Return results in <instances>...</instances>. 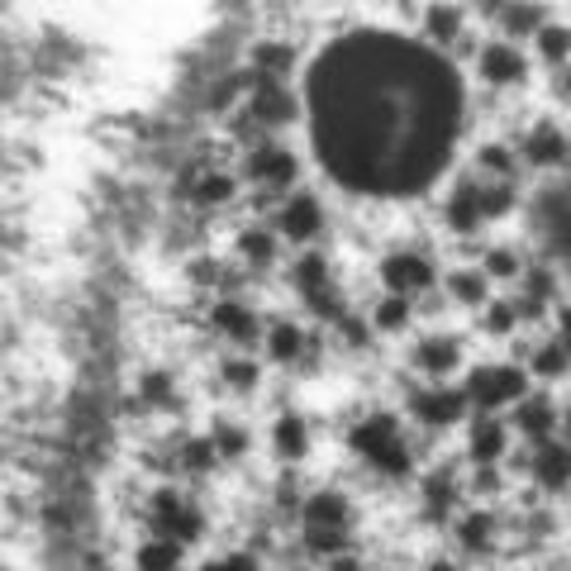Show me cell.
Here are the masks:
<instances>
[{
  "label": "cell",
  "instance_id": "6da1fadb",
  "mask_svg": "<svg viewBox=\"0 0 571 571\" xmlns=\"http://www.w3.org/2000/svg\"><path fill=\"white\" fill-rule=\"evenodd\" d=\"M309 134L333 181L357 195H415L462 134L453 62L405 34H347L309 72Z\"/></svg>",
  "mask_w": 571,
  "mask_h": 571
},
{
  "label": "cell",
  "instance_id": "7a4b0ae2",
  "mask_svg": "<svg viewBox=\"0 0 571 571\" xmlns=\"http://www.w3.org/2000/svg\"><path fill=\"white\" fill-rule=\"evenodd\" d=\"M347 443L381 477H409V467H415V453H409V443L401 433V419L386 415V409H371V415L357 419L347 429Z\"/></svg>",
  "mask_w": 571,
  "mask_h": 571
},
{
  "label": "cell",
  "instance_id": "3957f363",
  "mask_svg": "<svg viewBox=\"0 0 571 571\" xmlns=\"http://www.w3.org/2000/svg\"><path fill=\"white\" fill-rule=\"evenodd\" d=\"M148 529H153V538L195 543L205 533V510L195 500H186L181 491H157L148 500Z\"/></svg>",
  "mask_w": 571,
  "mask_h": 571
},
{
  "label": "cell",
  "instance_id": "277c9868",
  "mask_svg": "<svg viewBox=\"0 0 571 571\" xmlns=\"http://www.w3.org/2000/svg\"><path fill=\"white\" fill-rule=\"evenodd\" d=\"M524 391H529V371L524 367H477L467 377L462 395L481 409V415H495L500 405L524 401Z\"/></svg>",
  "mask_w": 571,
  "mask_h": 571
},
{
  "label": "cell",
  "instance_id": "5b68a950",
  "mask_svg": "<svg viewBox=\"0 0 571 571\" xmlns=\"http://www.w3.org/2000/svg\"><path fill=\"white\" fill-rule=\"evenodd\" d=\"M243 91H248V105L243 115L257 124V129H277V124H291L295 119V96L286 91V81H267V77H243Z\"/></svg>",
  "mask_w": 571,
  "mask_h": 571
},
{
  "label": "cell",
  "instance_id": "8992f818",
  "mask_svg": "<svg viewBox=\"0 0 571 571\" xmlns=\"http://www.w3.org/2000/svg\"><path fill=\"white\" fill-rule=\"evenodd\" d=\"M295 157H291V148H281V143H271L263 139L248 153V177H253L257 191H267V195H281V191H291L295 186Z\"/></svg>",
  "mask_w": 571,
  "mask_h": 571
},
{
  "label": "cell",
  "instance_id": "52a82bcc",
  "mask_svg": "<svg viewBox=\"0 0 571 571\" xmlns=\"http://www.w3.org/2000/svg\"><path fill=\"white\" fill-rule=\"evenodd\" d=\"M409 415L429 429H448L467 415V395L453 386H429V391H409Z\"/></svg>",
  "mask_w": 571,
  "mask_h": 571
},
{
  "label": "cell",
  "instance_id": "ba28073f",
  "mask_svg": "<svg viewBox=\"0 0 571 571\" xmlns=\"http://www.w3.org/2000/svg\"><path fill=\"white\" fill-rule=\"evenodd\" d=\"M277 229H281L291 243L319 239V229H325V205H319L315 195H305V191L286 195L281 210H277Z\"/></svg>",
  "mask_w": 571,
  "mask_h": 571
},
{
  "label": "cell",
  "instance_id": "9c48e42d",
  "mask_svg": "<svg viewBox=\"0 0 571 571\" xmlns=\"http://www.w3.org/2000/svg\"><path fill=\"white\" fill-rule=\"evenodd\" d=\"M381 281L391 286V295H419L433 286V263L424 253H391L386 263H381Z\"/></svg>",
  "mask_w": 571,
  "mask_h": 571
},
{
  "label": "cell",
  "instance_id": "30bf717a",
  "mask_svg": "<svg viewBox=\"0 0 571 571\" xmlns=\"http://www.w3.org/2000/svg\"><path fill=\"white\" fill-rule=\"evenodd\" d=\"M319 339L315 333H305L301 325H291V319H277V325L267 329V357L271 363H286V367H295V363H315V347Z\"/></svg>",
  "mask_w": 571,
  "mask_h": 571
},
{
  "label": "cell",
  "instance_id": "8fae6325",
  "mask_svg": "<svg viewBox=\"0 0 571 571\" xmlns=\"http://www.w3.org/2000/svg\"><path fill=\"white\" fill-rule=\"evenodd\" d=\"M186 191L181 195H191V205H229L233 201V191H239V181H233V172L225 167H195V172H186Z\"/></svg>",
  "mask_w": 571,
  "mask_h": 571
},
{
  "label": "cell",
  "instance_id": "7c38bea8",
  "mask_svg": "<svg viewBox=\"0 0 571 571\" xmlns=\"http://www.w3.org/2000/svg\"><path fill=\"white\" fill-rule=\"evenodd\" d=\"M409 363L424 371V377H453L457 363H462V343L448 339V333H433V339H419L415 343Z\"/></svg>",
  "mask_w": 571,
  "mask_h": 571
},
{
  "label": "cell",
  "instance_id": "4fadbf2b",
  "mask_svg": "<svg viewBox=\"0 0 571 571\" xmlns=\"http://www.w3.org/2000/svg\"><path fill=\"white\" fill-rule=\"evenodd\" d=\"M481 77H486L491 86H515V81H524V72H529V62L524 53H519L515 43H486L481 48Z\"/></svg>",
  "mask_w": 571,
  "mask_h": 571
},
{
  "label": "cell",
  "instance_id": "5bb4252c",
  "mask_svg": "<svg viewBox=\"0 0 571 571\" xmlns=\"http://www.w3.org/2000/svg\"><path fill=\"white\" fill-rule=\"evenodd\" d=\"M353 524V505L339 491H319L301 500V529H347Z\"/></svg>",
  "mask_w": 571,
  "mask_h": 571
},
{
  "label": "cell",
  "instance_id": "9a60e30c",
  "mask_svg": "<svg viewBox=\"0 0 571 571\" xmlns=\"http://www.w3.org/2000/svg\"><path fill=\"white\" fill-rule=\"evenodd\" d=\"M519 153H524L529 167H557L567 157V139H562V129H557V124L543 119V124H533V129L524 134Z\"/></svg>",
  "mask_w": 571,
  "mask_h": 571
},
{
  "label": "cell",
  "instance_id": "2e32d148",
  "mask_svg": "<svg viewBox=\"0 0 571 571\" xmlns=\"http://www.w3.org/2000/svg\"><path fill=\"white\" fill-rule=\"evenodd\" d=\"M215 329L225 333L229 343H257V333H263V325H257V315L248 309L243 301H233V295H225V301L215 305Z\"/></svg>",
  "mask_w": 571,
  "mask_h": 571
},
{
  "label": "cell",
  "instance_id": "e0dca14e",
  "mask_svg": "<svg viewBox=\"0 0 571 571\" xmlns=\"http://www.w3.org/2000/svg\"><path fill=\"white\" fill-rule=\"evenodd\" d=\"M515 429L524 433V439L533 443H543V439H553V429H557V405L548 401V395H524V401H515Z\"/></svg>",
  "mask_w": 571,
  "mask_h": 571
},
{
  "label": "cell",
  "instance_id": "ac0fdd59",
  "mask_svg": "<svg viewBox=\"0 0 571 571\" xmlns=\"http://www.w3.org/2000/svg\"><path fill=\"white\" fill-rule=\"evenodd\" d=\"M471 462L477 467H495L505 457V424L495 415H477L471 419V443H467Z\"/></svg>",
  "mask_w": 571,
  "mask_h": 571
},
{
  "label": "cell",
  "instance_id": "d6986e66",
  "mask_svg": "<svg viewBox=\"0 0 571 571\" xmlns=\"http://www.w3.org/2000/svg\"><path fill=\"white\" fill-rule=\"evenodd\" d=\"M457 500H462V481H457L453 467H439V471H433V477L424 481V510H429V519L457 515Z\"/></svg>",
  "mask_w": 571,
  "mask_h": 571
},
{
  "label": "cell",
  "instance_id": "ffe728a7",
  "mask_svg": "<svg viewBox=\"0 0 571 571\" xmlns=\"http://www.w3.org/2000/svg\"><path fill=\"white\" fill-rule=\"evenodd\" d=\"M529 467H533V477H538V486L562 491V486H567V471H571V457H567V448H562L557 439H543Z\"/></svg>",
  "mask_w": 571,
  "mask_h": 571
},
{
  "label": "cell",
  "instance_id": "44dd1931",
  "mask_svg": "<svg viewBox=\"0 0 571 571\" xmlns=\"http://www.w3.org/2000/svg\"><path fill=\"white\" fill-rule=\"evenodd\" d=\"M448 229L453 233H477L486 219H481V205H477V181H457V191L448 195Z\"/></svg>",
  "mask_w": 571,
  "mask_h": 571
},
{
  "label": "cell",
  "instance_id": "7402d4cb",
  "mask_svg": "<svg viewBox=\"0 0 571 571\" xmlns=\"http://www.w3.org/2000/svg\"><path fill=\"white\" fill-rule=\"evenodd\" d=\"M495 533H500V519H495L491 510H471L457 519V548L467 553H486L495 543Z\"/></svg>",
  "mask_w": 571,
  "mask_h": 571
},
{
  "label": "cell",
  "instance_id": "603a6c76",
  "mask_svg": "<svg viewBox=\"0 0 571 571\" xmlns=\"http://www.w3.org/2000/svg\"><path fill=\"white\" fill-rule=\"evenodd\" d=\"M291 286L305 295V301H309V295H319V291H329V286H333L329 281V263L319 253L295 257V263H291Z\"/></svg>",
  "mask_w": 571,
  "mask_h": 571
},
{
  "label": "cell",
  "instance_id": "cb8c5ba5",
  "mask_svg": "<svg viewBox=\"0 0 571 571\" xmlns=\"http://www.w3.org/2000/svg\"><path fill=\"white\" fill-rule=\"evenodd\" d=\"M271 443H277V453L286 457V462H301L305 448H309V429L301 415H281L277 419V433H271Z\"/></svg>",
  "mask_w": 571,
  "mask_h": 571
},
{
  "label": "cell",
  "instance_id": "d4e9b609",
  "mask_svg": "<svg viewBox=\"0 0 571 571\" xmlns=\"http://www.w3.org/2000/svg\"><path fill=\"white\" fill-rule=\"evenodd\" d=\"M239 257H243V267H271V257H277V233H267L263 225H253V229H243L239 233Z\"/></svg>",
  "mask_w": 571,
  "mask_h": 571
},
{
  "label": "cell",
  "instance_id": "484cf974",
  "mask_svg": "<svg viewBox=\"0 0 571 571\" xmlns=\"http://www.w3.org/2000/svg\"><path fill=\"white\" fill-rule=\"evenodd\" d=\"M172 453H177V462H172V467H177L181 477H205V471L219 462L215 448H210V439H181Z\"/></svg>",
  "mask_w": 571,
  "mask_h": 571
},
{
  "label": "cell",
  "instance_id": "4316f807",
  "mask_svg": "<svg viewBox=\"0 0 571 571\" xmlns=\"http://www.w3.org/2000/svg\"><path fill=\"white\" fill-rule=\"evenodd\" d=\"M477 205L481 219H500L515 210V181H477Z\"/></svg>",
  "mask_w": 571,
  "mask_h": 571
},
{
  "label": "cell",
  "instance_id": "83f0119b",
  "mask_svg": "<svg viewBox=\"0 0 571 571\" xmlns=\"http://www.w3.org/2000/svg\"><path fill=\"white\" fill-rule=\"evenodd\" d=\"M210 448H215L219 462H239V457L248 453V429H243V424H229V419H215Z\"/></svg>",
  "mask_w": 571,
  "mask_h": 571
},
{
  "label": "cell",
  "instance_id": "f1b7e54d",
  "mask_svg": "<svg viewBox=\"0 0 571 571\" xmlns=\"http://www.w3.org/2000/svg\"><path fill=\"white\" fill-rule=\"evenodd\" d=\"M291 62H295V53L286 43H263L253 53V77H267V81H281L286 72H291Z\"/></svg>",
  "mask_w": 571,
  "mask_h": 571
},
{
  "label": "cell",
  "instance_id": "f546056e",
  "mask_svg": "<svg viewBox=\"0 0 571 571\" xmlns=\"http://www.w3.org/2000/svg\"><path fill=\"white\" fill-rule=\"evenodd\" d=\"M177 567H181V543L148 538L139 548V571H177Z\"/></svg>",
  "mask_w": 571,
  "mask_h": 571
},
{
  "label": "cell",
  "instance_id": "4dcf8cb0",
  "mask_svg": "<svg viewBox=\"0 0 571 571\" xmlns=\"http://www.w3.org/2000/svg\"><path fill=\"white\" fill-rule=\"evenodd\" d=\"M529 363H533V377H543V381H557V377H562V371H567V347H562V339L533 343Z\"/></svg>",
  "mask_w": 571,
  "mask_h": 571
},
{
  "label": "cell",
  "instance_id": "1f68e13d",
  "mask_svg": "<svg viewBox=\"0 0 571 571\" xmlns=\"http://www.w3.org/2000/svg\"><path fill=\"white\" fill-rule=\"evenodd\" d=\"M448 295H453L457 305H486V277H481V271L457 267L453 277H448Z\"/></svg>",
  "mask_w": 571,
  "mask_h": 571
},
{
  "label": "cell",
  "instance_id": "d6a6232c",
  "mask_svg": "<svg viewBox=\"0 0 571 571\" xmlns=\"http://www.w3.org/2000/svg\"><path fill=\"white\" fill-rule=\"evenodd\" d=\"M477 167L486 172L491 181H510V172H515V157H510V148H505V143H486V148H481V153H477Z\"/></svg>",
  "mask_w": 571,
  "mask_h": 571
},
{
  "label": "cell",
  "instance_id": "836d02e7",
  "mask_svg": "<svg viewBox=\"0 0 571 571\" xmlns=\"http://www.w3.org/2000/svg\"><path fill=\"white\" fill-rule=\"evenodd\" d=\"M371 325H377L381 333H395L409 325V301L405 295H386V301L377 305V315H371Z\"/></svg>",
  "mask_w": 571,
  "mask_h": 571
},
{
  "label": "cell",
  "instance_id": "e575fe53",
  "mask_svg": "<svg viewBox=\"0 0 571 571\" xmlns=\"http://www.w3.org/2000/svg\"><path fill=\"white\" fill-rule=\"evenodd\" d=\"M219 377H225L229 391H253L257 386V363H248V357H225V367H219Z\"/></svg>",
  "mask_w": 571,
  "mask_h": 571
},
{
  "label": "cell",
  "instance_id": "d590c367",
  "mask_svg": "<svg viewBox=\"0 0 571 571\" xmlns=\"http://www.w3.org/2000/svg\"><path fill=\"white\" fill-rule=\"evenodd\" d=\"M301 538H305V548H309V553H319V557L347 553V529H305Z\"/></svg>",
  "mask_w": 571,
  "mask_h": 571
},
{
  "label": "cell",
  "instance_id": "8d00e7d4",
  "mask_svg": "<svg viewBox=\"0 0 571 571\" xmlns=\"http://www.w3.org/2000/svg\"><path fill=\"white\" fill-rule=\"evenodd\" d=\"M481 277H495V281L519 277V257L510 253V248H491V253L481 257Z\"/></svg>",
  "mask_w": 571,
  "mask_h": 571
},
{
  "label": "cell",
  "instance_id": "74e56055",
  "mask_svg": "<svg viewBox=\"0 0 571 571\" xmlns=\"http://www.w3.org/2000/svg\"><path fill=\"white\" fill-rule=\"evenodd\" d=\"M424 24H429V34L439 43H453L457 34H462V15H457V10H429Z\"/></svg>",
  "mask_w": 571,
  "mask_h": 571
},
{
  "label": "cell",
  "instance_id": "f35d334b",
  "mask_svg": "<svg viewBox=\"0 0 571 571\" xmlns=\"http://www.w3.org/2000/svg\"><path fill=\"white\" fill-rule=\"evenodd\" d=\"M538 53L553 62V67H562V58H567V29L562 24H543L538 29Z\"/></svg>",
  "mask_w": 571,
  "mask_h": 571
},
{
  "label": "cell",
  "instance_id": "ab89813d",
  "mask_svg": "<svg viewBox=\"0 0 571 571\" xmlns=\"http://www.w3.org/2000/svg\"><path fill=\"white\" fill-rule=\"evenodd\" d=\"M139 391H143L148 405H172V377H167V371H143Z\"/></svg>",
  "mask_w": 571,
  "mask_h": 571
},
{
  "label": "cell",
  "instance_id": "60d3db41",
  "mask_svg": "<svg viewBox=\"0 0 571 571\" xmlns=\"http://www.w3.org/2000/svg\"><path fill=\"white\" fill-rule=\"evenodd\" d=\"M481 325H486L491 333H510L515 325H519V315H515V305L510 301H486V315H481Z\"/></svg>",
  "mask_w": 571,
  "mask_h": 571
},
{
  "label": "cell",
  "instance_id": "b9f144b4",
  "mask_svg": "<svg viewBox=\"0 0 571 571\" xmlns=\"http://www.w3.org/2000/svg\"><path fill=\"white\" fill-rule=\"evenodd\" d=\"M309 309H315V315L319 319H333V325H339V319L347 315V305H343V295L339 291H333V286H329V291H319V295H309V301H305Z\"/></svg>",
  "mask_w": 571,
  "mask_h": 571
},
{
  "label": "cell",
  "instance_id": "7bdbcfd3",
  "mask_svg": "<svg viewBox=\"0 0 571 571\" xmlns=\"http://www.w3.org/2000/svg\"><path fill=\"white\" fill-rule=\"evenodd\" d=\"M491 15H500L515 34H538L543 29V10H491Z\"/></svg>",
  "mask_w": 571,
  "mask_h": 571
},
{
  "label": "cell",
  "instance_id": "ee69618b",
  "mask_svg": "<svg viewBox=\"0 0 571 571\" xmlns=\"http://www.w3.org/2000/svg\"><path fill=\"white\" fill-rule=\"evenodd\" d=\"M191 281L195 286H229V271L215 263V257H195L191 263Z\"/></svg>",
  "mask_w": 571,
  "mask_h": 571
},
{
  "label": "cell",
  "instance_id": "f6af8a7d",
  "mask_svg": "<svg viewBox=\"0 0 571 571\" xmlns=\"http://www.w3.org/2000/svg\"><path fill=\"white\" fill-rule=\"evenodd\" d=\"M205 571H257V557L253 553H225L215 562H205Z\"/></svg>",
  "mask_w": 571,
  "mask_h": 571
},
{
  "label": "cell",
  "instance_id": "bcb514c9",
  "mask_svg": "<svg viewBox=\"0 0 571 571\" xmlns=\"http://www.w3.org/2000/svg\"><path fill=\"white\" fill-rule=\"evenodd\" d=\"M339 339H343V347H367V329L357 325L353 315H343L339 319Z\"/></svg>",
  "mask_w": 571,
  "mask_h": 571
},
{
  "label": "cell",
  "instance_id": "7dc6e473",
  "mask_svg": "<svg viewBox=\"0 0 571 571\" xmlns=\"http://www.w3.org/2000/svg\"><path fill=\"white\" fill-rule=\"evenodd\" d=\"M277 505H281V510H295V505H301V486H295L291 477L277 486Z\"/></svg>",
  "mask_w": 571,
  "mask_h": 571
},
{
  "label": "cell",
  "instance_id": "c3c4849f",
  "mask_svg": "<svg viewBox=\"0 0 571 571\" xmlns=\"http://www.w3.org/2000/svg\"><path fill=\"white\" fill-rule=\"evenodd\" d=\"M329 571H363V562H357L353 548H347V553H333L329 557Z\"/></svg>",
  "mask_w": 571,
  "mask_h": 571
},
{
  "label": "cell",
  "instance_id": "681fc988",
  "mask_svg": "<svg viewBox=\"0 0 571 571\" xmlns=\"http://www.w3.org/2000/svg\"><path fill=\"white\" fill-rule=\"evenodd\" d=\"M477 491H500V471H495V467H481V477H477Z\"/></svg>",
  "mask_w": 571,
  "mask_h": 571
},
{
  "label": "cell",
  "instance_id": "f907efd6",
  "mask_svg": "<svg viewBox=\"0 0 571 571\" xmlns=\"http://www.w3.org/2000/svg\"><path fill=\"white\" fill-rule=\"evenodd\" d=\"M429 571H457V567H453V562H433Z\"/></svg>",
  "mask_w": 571,
  "mask_h": 571
},
{
  "label": "cell",
  "instance_id": "816d5d0a",
  "mask_svg": "<svg viewBox=\"0 0 571 571\" xmlns=\"http://www.w3.org/2000/svg\"><path fill=\"white\" fill-rule=\"evenodd\" d=\"M553 571H562V567H553Z\"/></svg>",
  "mask_w": 571,
  "mask_h": 571
}]
</instances>
